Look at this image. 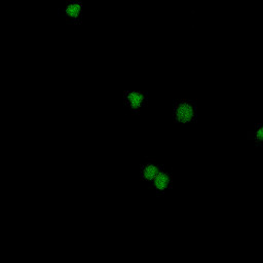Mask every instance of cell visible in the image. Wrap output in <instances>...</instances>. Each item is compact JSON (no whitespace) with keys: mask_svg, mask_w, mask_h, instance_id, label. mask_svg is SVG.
<instances>
[{"mask_svg":"<svg viewBox=\"0 0 263 263\" xmlns=\"http://www.w3.org/2000/svg\"><path fill=\"white\" fill-rule=\"evenodd\" d=\"M249 139H252L255 141V143L259 146L262 145V125L259 123L257 124V127L252 133H249Z\"/></svg>","mask_w":263,"mask_h":263,"instance_id":"cell-5","label":"cell"},{"mask_svg":"<svg viewBox=\"0 0 263 263\" xmlns=\"http://www.w3.org/2000/svg\"><path fill=\"white\" fill-rule=\"evenodd\" d=\"M197 117V106L192 100L183 99L175 103L174 119L176 123L186 124L195 121Z\"/></svg>","mask_w":263,"mask_h":263,"instance_id":"cell-1","label":"cell"},{"mask_svg":"<svg viewBox=\"0 0 263 263\" xmlns=\"http://www.w3.org/2000/svg\"><path fill=\"white\" fill-rule=\"evenodd\" d=\"M148 102V96L144 91L127 90L123 93V103L133 113H139Z\"/></svg>","mask_w":263,"mask_h":263,"instance_id":"cell-2","label":"cell"},{"mask_svg":"<svg viewBox=\"0 0 263 263\" xmlns=\"http://www.w3.org/2000/svg\"><path fill=\"white\" fill-rule=\"evenodd\" d=\"M158 174H159V166L155 163L148 162V163H145L142 167V176L147 180L154 179Z\"/></svg>","mask_w":263,"mask_h":263,"instance_id":"cell-4","label":"cell"},{"mask_svg":"<svg viewBox=\"0 0 263 263\" xmlns=\"http://www.w3.org/2000/svg\"><path fill=\"white\" fill-rule=\"evenodd\" d=\"M61 16L69 24L79 25L82 22V3L78 0L67 1L61 10Z\"/></svg>","mask_w":263,"mask_h":263,"instance_id":"cell-3","label":"cell"}]
</instances>
